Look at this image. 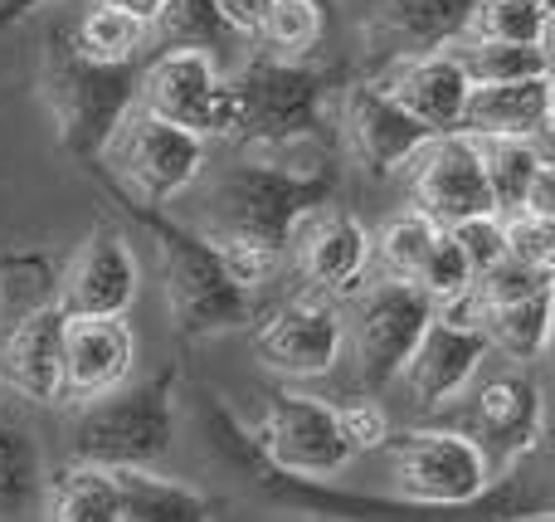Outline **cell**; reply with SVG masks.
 I'll return each mask as SVG.
<instances>
[{
	"label": "cell",
	"mask_w": 555,
	"mask_h": 522,
	"mask_svg": "<svg viewBox=\"0 0 555 522\" xmlns=\"http://www.w3.org/2000/svg\"><path fill=\"white\" fill-rule=\"evenodd\" d=\"M336 191H341V171L326 156H312V162L249 156L210 186L201 230L220 244H254V250L287 259L297 230L317 211H326Z\"/></svg>",
	"instance_id": "1"
},
{
	"label": "cell",
	"mask_w": 555,
	"mask_h": 522,
	"mask_svg": "<svg viewBox=\"0 0 555 522\" xmlns=\"http://www.w3.org/2000/svg\"><path fill=\"white\" fill-rule=\"evenodd\" d=\"M117 201L127 205V215L152 240L166 308H171V322L181 338L205 342L220 338V332L249 328L254 313H259V293L234 279V269L224 264V250L201 225L171 220V215H162V205H137L127 195H117Z\"/></svg>",
	"instance_id": "2"
},
{
	"label": "cell",
	"mask_w": 555,
	"mask_h": 522,
	"mask_svg": "<svg viewBox=\"0 0 555 522\" xmlns=\"http://www.w3.org/2000/svg\"><path fill=\"white\" fill-rule=\"evenodd\" d=\"M137 84L142 64H98L78 49L74 29H49L39 54V103L74 162H103L107 142L137 107Z\"/></svg>",
	"instance_id": "3"
},
{
	"label": "cell",
	"mask_w": 555,
	"mask_h": 522,
	"mask_svg": "<svg viewBox=\"0 0 555 522\" xmlns=\"http://www.w3.org/2000/svg\"><path fill=\"white\" fill-rule=\"evenodd\" d=\"M336 68H322L312 59L287 54H254L230 74L240 98V127L234 142L254 152H287V147L312 142L326 127V107L336 93Z\"/></svg>",
	"instance_id": "4"
},
{
	"label": "cell",
	"mask_w": 555,
	"mask_h": 522,
	"mask_svg": "<svg viewBox=\"0 0 555 522\" xmlns=\"http://www.w3.org/2000/svg\"><path fill=\"white\" fill-rule=\"evenodd\" d=\"M176 386L181 371L166 367L142 386H117L113 396L74 406L68 459L98 469H156L176 445Z\"/></svg>",
	"instance_id": "5"
},
{
	"label": "cell",
	"mask_w": 555,
	"mask_h": 522,
	"mask_svg": "<svg viewBox=\"0 0 555 522\" xmlns=\"http://www.w3.org/2000/svg\"><path fill=\"white\" fill-rule=\"evenodd\" d=\"M439 303L404 279H380L371 289L346 293V347H351L356 381L365 391H385L390 381H400L404 361L414 357L420 338L429 332Z\"/></svg>",
	"instance_id": "6"
},
{
	"label": "cell",
	"mask_w": 555,
	"mask_h": 522,
	"mask_svg": "<svg viewBox=\"0 0 555 522\" xmlns=\"http://www.w3.org/2000/svg\"><path fill=\"white\" fill-rule=\"evenodd\" d=\"M240 445L249 459H259L269 474L283 479H336L356 459V449L346 445L336 406L302 391H278L269 396L263 416L249 430H240Z\"/></svg>",
	"instance_id": "7"
},
{
	"label": "cell",
	"mask_w": 555,
	"mask_h": 522,
	"mask_svg": "<svg viewBox=\"0 0 555 522\" xmlns=\"http://www.w3.org/2000/svg\"><path fill=\"white\" fill-rule=\"evenodd\" d=\"M205 137L191 132L181 123L146 113L142 103L127 113V123L117 127V137L107 142L103 166L113 171L117 195L137 205H171L185 186L201 176L205 166Z\"/></svg>",
	"instance_id": "8"
},
{
	"label": "cell",
	"mask_w": 555,
	"mask_h": 522,
	"mask_svg": "<svg viewBox=\"0 0 555 522\" xmlns=\"http://www.w3.org/2000/svg\"><path fill=\"white\" fill-rule=\"evenodd\" d=\"M390 484L404 504L468 508L492 488V455L468 430H404L385 445Z\"/></svg>",
	"instance_id": "9"
},
{
	"label": "cell",
	"mask_w": 555,
	"mask_h": 522,
	"mask_svg": "<svg viewBox=\"0 0 555 522\" xmlns=\"http://www.w3.org/2000/svg\"><path fill=\"white\" fill-rule=\"evenodd\" d=\"M137 103L166 123L201 132L205 142L215 137L234 142V127H240V98L230 78L215 68L210 49H156L142 64Z\"/></svg>",
	"instance_id": "10"
},
{
	"label": "cell",
	"mask_w": 555,
	"mask_h": 522,
	"mask_svg": "<svg viewBox=\"0 0 555 522\" xmlns=\"http://www.w3.org/2000/svg\"><path fill=\"white\" fill-rule=\"evenodd\" d=\"M346 342V322H341V303L322 298V293H302V298L273 308L269 318L254 332V357L263 361L278 377L293 381H312L326 377L341 357Z\"/></svg>",
	"instance_id": "11"
},
{
	"label": "cell",
	"mask_w": 555,
	"mask_h": 522,
	"mask_svg": "<svg viewBox=\"0 0 555 522\" xmlns=\"http://www.w3.org/2000/svg\"><path fill=\"white\" fill-rule=\"evenodd\" d=\"M410 195H414V211L434 215L439 225H459V220H473V215L498 211L478 137L473 132L429 137V147L410 162Z\"/></svg>",
	"instance_id": "12"
},
{
	"label": "cell",
	"mask_w": 555,
	"mask_h": 522,
	"mask_svg": "<svg viewBox=\"0 0 555 522\" xmlns=\"http://www.w3.org/2000/svg\"><path fill=\"white\" fill-rule=\"evenodd\" d=\"M463 430L502 464H527L546 445V391L527 371H502L473 391Z\"/></svg>",
	"instance_id": "13"
},
{
	"label": "cell",
	"mask_w": 555,
	"mask_h": 522,
	"mask_svg": "<svg viewBox=\"0 0 555 522\" xmlns=\"http://www.w3.org/2000/svg\"><path fill=\"white\" fill-rule=\"evenodd\" d=\"M341 132H346V147L375 176L404 171L434 137L380 78H361V84H351L341 93Z\"/></svg>",
	"instance_id": "14"
},
{
	"label": "cell",
	"mask_w": 555,
	"mask_h": 522,
	"mask_svg": "<svg viewBox=\"0 0 555 522\" xmlns=\"http://www.w3.org/2000/svg\"><path fill=\"white\" fill-rule=\"evenodd\" d=\"M488 352H492V342L478 322L439 308L429 332H424L420 347H414V357L404 361L400 386L410 391V400L420 410H443L449 400H459L463 391H468V381L478 377Z\"/></svg>",
	"instance_id": "15"
},
{
	"label": "cell",
	"mask_w": 555,
	"mask_h": 522,
	"mask_svg": "<svg viewBox=\"0 0 555 522\" xmlns=\"http://www.w3.org/2000/svg\"><path fill=\"white\" fill-rule=\"evenodd\" d=\"M137 283H142V269H137V254L127 244V234L113 220H98L83 234V244L74 250V259L64 264V273H59V308L127 318V308L137 298Z\"/></svg>",
	"instance_id": "16"
},
{
	"label": "cell",
	"mask_w": 555,
	"mask_h": 522,
	"mask_svg": "<svg viewBox=\"0 0 555 522\" xmlns=\"http://www.w3.org/2000/svg\"><path fill=\"white\" fill-rule=\"evenodd\" d=\"M137 367V332L113 313H68L64 328V406L113 396Z\"/></svg>",
	"instance_id": "17"
},
{
	"label": "cell",
	"mask_w": 555,
	"mask_h": 522,
	"mask_svg": "<svg viewBox=\"0 0 555 522\" xmlns=\"http://www.w3.org/2000/svg\"><path fill=\"white\" fill-rule=\"evenodd\" d=\"M64 328L59 303L5 322L0 332V381L35 406H64Z\"/></svg>",
	"instance_id": "18"
},
{
	"label": "cell",
	"mask_w": 555,
	"mask_h": 522,
	"mask_svg": "<svg viewBox=\"0 0 555 522\" xmlns=\"http://www.w3.org/2000/svg\"><path fill=\"white\" fill-rule=\"evenodd\" d=\"M293 264H297V279L307 283V293L346 298V293H356L365 279L371 234H365V225L346 211H317L312 220L297 230Z\"/></svg>",
	"instance_id": "19"
},
{
	"label": "cell",
	"mask_w": 555,
	"mask_h": 522,
	"mask_svg": "<svg viewBox=\"0 0 555 522\" xmlns=\"http://www.w3.org/2000/svg\"><path fill=\"white\" fill-rule=\"evenodd\" d=\"M434 137L459 132L463 127V107H468L473 78L468 68L459 64L453 49H439V54H414V59H390L385 74H375Z\"/></svg>",
	"instance_id": "20"
},
{
	"label": "cell",
	"mask_w": 555,
	"mask_h": 522,
	"mask_svg": "<svg viewBox=\"0 0 555 522\" xmlns=\"http://www.w3.org/2000/svg\"><path fill=\"white\" fill-rule=\"evenodd\" d=\"M473 5L478 0H371L365 29L390 59L439 54L453 39H463Z\"/></svg>",
	"instance_id": "21"
},
{
	"label": "cell",
	"mask_w": 555,
	"mask_h": 522,
	"mask_svg": "<svg viewBox=\"0 0 555 522\" xmlns=\"http://www.w3.org/2000/svg\"><path fill=\"white\" fill-rule=\"evenodd\" d=\"M551 74L512 78V84H473L459 132L473 137H531V127L551 113Z\"/></svg>",
	"instance_id": "22"
},
{
	"label": "cell",
	"mask_w": 555,
	"mask_h": 522,
	"mask_svg": "<svg viewBox=\"0 0 555 522\" xmlns=\"http://www.w3.org/2000/svg\"><path fill=\"white\" fill-rule=\"evenodd\" d=\"M449 313L478 322V328L488 332L492 352H502V357H512V361H537V357H546V342H551L555 283L527 293V298H517V303H498V308H468V303L459 298V303H449Z\"/></svg>",
	"instance_id": "23"
},
{
	"label": "cell",
	"mask_w": 555,
	"mask_h": 522,
	"mask_svg": "<svg viewBox=\"0 0 555 522\" xmlns=\"http://www.w3.org/2000/svg\"><path fill=\"white\" fill-rule=\"evenodd\" d=\"M44 522H122L117 474L68 459L44 484Z\"/></svg>",
	"instance_id": "24"
},
{
	"label": "cell",
	"mask_w": 555,
	"mask_h": 522,
	"mask_svg": "<svg viewBox=\"0 0 555 522\" xmlns=\"http://www.w3.org/2000/svg\"><path fill=\"white\" fill-rule=\"evenodd\" d=\"M122 494V522H215V504L191 484L156 469H113Z\"/></svg>",
	"instance_id": "25"
},
{
	"label": "cell",
	"mask_w": 555,
	"mask_h": 522,
	"mask_svg": "<svg viewBox=\"0 0 555 522\" xmlns=\"http://www.w3.org/2000/svg\"><path fill=\"white\" fill-rule=\"evenodd\" d=\"M44 455L20 420L0 416V518H15L44 498Z\"/></svg>",
	"instance_id": "26"
},
{
	"label": "cell",
	"mask_w": 555,
	"mask_h": 522,
	"mask_svg": "<svg viewBox=\"0 0 555 522\" xmlns=\"http://www.w3.org/2000/svg\"><path fill=\"white\" fill-rule=\"evenodd\" d=\"M68 29H74L78 49H83L88 59H98V64H142V49H146V39H152L146 20L127 15V10H117V5H103V0H93Z\"/></svg>",
	"instance_id": "27"
},
{
	"label": "cell",
	"mask_w": 555,
	"mask_h": 522,
	"mask_svg": "<svg viewBox=\"0 0 555 522\" xmlns=\"http://www.w3.org/2000/svg\"><path fill=\"white\" fill-rule=\"evenodd\" d=\"M59 303V269L44 250L0 254V322H15L35 308Z\"/></svg>",
	"instance_id": "28"
},
{
	"label": "cell",
	"mask_w": 555,
	"mask_h": 522,
	"mask_svg": "<svg viewBox=\"0 0 555 522\" xmlns=\"http://www.w3.org/2000/svg\"><path fill=\"white\" fill-rule=\"evenodd\" d=\"M482 166H488V186L492 201H498V215H521L527 211L531 181H537L541 162L531 152L527 137H478Z\"/></svg>",
	"instance_id": "29"
},
{
	"label": "cell",
	"mask_w": 555,
	"mask_h": 522,
	"mask_svg": "<svg viewBox=\"0 0 555 522\" xmlns=\"http://www.w3.org/2000/svg\"><path fill=\"white\" fill-rule=\"evenodd\" d=\"M439 234H443V225L424 211H404V215H395V220H385L380 234H375V254H380L385 279H404V283L420 279V269Z\"/></svg>",
	"instance_id": "30"
},
{
	"label": "cell",
	"mask_w": 555,
	"mask_h": 522,
	"mask_svg": "<svg viewBox=\"0 0 555 522\" xmlns=\"http://www.w3.org/2000/svg\"><path fill=\"white\" fill-rule=\"evenodd\" d=\"M453 54L473 84H512V78L551 74L541 44H498V39H453Z\"/></svg>",
	"instance_id": "31"
},
{
	"label": "cell",
	"mask_w": 555,
	"mask_h": 522,
	"mask_svg": "<svg viewBox=\"0 0 555 522\" xmlns=\"http://www.w3.org/2000/svg\"><path fill=\"white\" fill-rule=\"evenodd\" d=\"M551 20V0H478L463 39H498V44H541Z\"/></svg>",
	"instance_id": "32"
},
{
	"label": "cell",
	"mask_w": 555,
	"mask_h": 522,
	"mask_svg": "<svg viewBox=\"0 0 555 522\" xmlns=\"http://www.w3.org/2000/svg\"><path fill=\"white\" fill-rule=\"evenodd\" d=\"M156 49H220L234 39V29L224 25L220 0H171L166 15L152 25Z\"/></svg>",
	"instance_id": "33"
},
{
	"label": "cell",
	"mask_w": 555,
	"mask_h": 522,
	"mask_svg": "<svg viewBox=\"0 0 555 522\" xmlns=\"http://www.w3.org/2000/svg\"><path fill=\"white\" fill-rule=\"evenodd\" d=\"M322 29H326L322 0H273L269 25H263V44H269L273 54L307 59L322 44Z\"/></svg>",
	"instance_id": "34"
},
{
	"label": "cell",
	"mask_w": 555,
	"mask_h": 522,
	"mask_svg": "<svg viewBox=\"0 0 555 522\" xmlns=\"http://www.w3.org/2000/svg\"><path fill=\"white\" fill-rule=\"evenodd\" d=\"M473 264H468V254H463V244L453 240V230L443 225V234L434 240V250H429V259H424V269H420V289L429 293L439 308H449V303H459L463 293H473Z\"/></svg>",
	"instance_id": "35"
},
{
	"label": "cell",
	"mask_w": 555,
	"mask_h": 522,
	"mask_svg": "<svg viewBox=\"0 0 555 522\" xmlns=\"http://www.w3.org/2000/svg\"><path fill=\"white\" fill-rule=\"evenodd\" d=\"M453 240L463 244V254H468L473 273H488L492 264H502L512 254V234H507V215H473V220H459L449 225Z\"/></svg>",
	"instance_id": "36"
},
{
	"label": "cell",
	"mask_w": 555,
	"mask_h": 522,
	"mask_svg": "<svg viewBox=\"0 0 555 522\" xmlns=\"http://www.w3.org/2000/svg\"><path fill=\"white\" fill-rule=\"evenodd\" d=\"M507 234H512V259L555 279V215H531V211L507 215Z\"/></svg>",
	"instance_id": "37"
},
{
	"label": "cell",
	"mask_w": 555,
	"mask_h": 522,
	"mask_svg": "<svg viewBox=\"0 0 555 522\" xmlns=\"http://www.w3.org/2000/svg\"><path fill=\"white\" fill-rule=\"evenodd\" d=\"M336 420H341V435L356 455H375V449H385L395 440L390 416H385V406L375 396L341 400V406H336Z\"/></svg>",
	"instance_id": "38"
},
{
	"label": "cell",
	"mask_w": 555,
	"mask_h": 522,
	"mask_svg": "<svg viewBox=\"0 0 555 522\" xmlns=\"http://www.w3.org/2000/svg\"><path fill=\"white\" fill-rule=\"evenodd\" d=\"M507 484H512V508H517V522H546V518H555V435H551V449H546V484L527 488V484H521V474H512Z\"/></svg>",
	"instance_id": "39"
},
{
	"label": "cell",
	"mask_w": 555,
	"mask_h": 522,
	"mask_svg": "<svg viewBox=\"0 0 555 522\" xmlns=\"http://www.w3.org/2000/svg\"><path fill=\"white\" fill-rule=\"evenodd\" d=\"M269 10H273V0H220V15L234 29V39H263Z\"/></svg>",
	"instance_id": "40"
},
{
	"label": "cell",
	"mask_w": 555,
	"mask_h": 522,
	"mask_svg": "<svg viewBox=\"0 0 555 522\" xmlns=\"http://www.w3.org/2000/svg\"><path fill=\"white\" fill-rule=\"evenodd\" d=\"M527 211L531 215H555V166H541L537 171L531 195H527Z\"/></svg>",
	"instance_id": "41"
},
{
	"label": "cell",
	"mask_w": 555,
	"mask_h": 522,
	"mask_svg": "<svg viewBox=\"0 0 555 522\" xmlns=\"http://www.w3.org/2000/svg\"><path fill=\"white\" fill-rule=\"evenodd\" d=\"M527 142H531V152H537V162H541V166H555V107H551L546 117H541L537 127H531Z\"/></svg>",
	"instance_id": "42"
},
{
	"label": "cell",
	"mask_w": 555,
	"mask_h": 522,
	"mask_svg": "<svg viewBox=\"0 0 555 522\" xmlns=\"http://www.w3.org/2000/svg\"><path fill=\"white\" fill-rule=\"evenodd\" d=\"M103 5H117V10H127V15L146 20V25H156V20L166 15V5H171V0H103Z\"/></svg>",
	"instance_id": "43"
},
{
	"label": "cell",
	"mask_w": 555,
	"mask_h": 522,
	"mask_svg": "<svg viewBox=\"0 0 555 522\" xmlns=\"http://www.w3.org/2000/svg\"><path fill=\"white\" fill-rule=\"evenodd\" d=\"M44 5H59V0H0V29L20 25L25 15H35V10H44Z\"/></svg>",
	"instance_id": "44"
},
{
	"label": "cell",
	"mask_w": 555,
	"mask_h": 522,
	"mask_svg": "<svg viewBox=\"0 0 555 522\" xmlns=\"http://www.w3.org/2000/svg\"><path fill=\"white\" fill-rule=\"evenodd\" d=\"M541 54H546V68L555 74V5H551V20H546V29H541Z\"/></svg>",
	"instance_id": "45"
},
{
	"label": "cell",
	"mask_w": 555,
	"mask_h": 522,
	"mask_svg": "<svg viewBox=\"0 0 555 522\" xmlns=\"http://www.w3.org/2000/svg\"><path fill=\"white\" fill-rule=\"evenodd\" d=\"M546 361L555 367V322H551V342H546Z\"/></svg>",
	"instance_id": "46"
},
{
	"label": "cell",
	"mask_w": 555,
	"mask_h": 522,
	"mask_svg": "<svg viewBox=\"0 0 555 522\" xmlns=\"http://www.w3.org/2000/svg\"><path fill=\"white\" fill-rule=\"evenodd\" d=\"M551 103H555V74H551Z\"/></svg>",
	"instance_id": "47"
},
{
	"label": "cell",
	"mask_w": 555,
	"mask_h": 522,
	"mask_svg": "<svg viewBox=\"0 0 555 522\" xmlns=\"http://www.w3.org/2000/svg\"><path fill=\"white\" fill-rule=\"evenodd\" d=\"M322 5H332V0H322Z\"/></svg>",
	"instance_id": "48"
}]
</instances>
